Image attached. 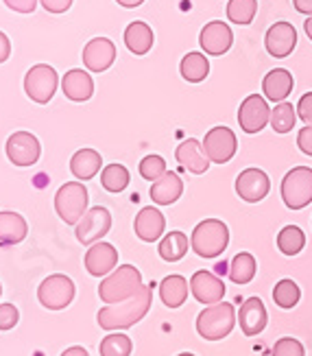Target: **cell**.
Returning <instances> with one entry per match:
<instances>
[{"mask_svg": "<svg viewBox=\"0 0 312 356\" xmlns=\"http://www.w3.org/2000/svg\"><path fill=\"white\" fill-rule=\"evenodd\" d=\"M151 304H153V284L142 286L133 298L124 300L120 304H112V306L101 308L99 315H97V321L103 330H109V332L131 328L133 323H138L149 313Z\"/></svg>", "mask_w": 312, "mask_h": 356, "instance_id": "6da1fadb", "label": "cell"}, {"mask_svg": "<svg viewBox=\"0 0 312 356\" xmlns=\"http://www.w3.org/2000/svg\"><path fill=\"white\" fill-rule=\"evenodd\" d=\"M142 273H140L133 265H120L114 269L99 286V298L107 304H120L124 300L133 298L136 293L142 289Z\"/></svg>", "mask_w": 312, "mask_h": 356, "instance_id": "7a4b0ae2", "label": "cell"}, {"mask_svg": "<svg viewBox=\"0 0 312 356\" xmlns=\"http://www.w3.org/2000/svg\"><path fill=\"white\" fill-rule=\"evenodd\" d=\"M236 326V311L229 302L206 306L197 317V332L206 341H221Z\"/></svg>", "mask_w": 312, "mask_h": 356, "instance_id": "3957f363", "label": "cell"}, {"mask_svg": "<svg viewBox=\"0 0 312 356\" xmlns=\"http://www.w3.org/2000/svg\"><path fill=\"white\" fill-rule=\"evenodd\" d=\"M229 245V229L223 221L206 219L201 221L190 236L192 252L201 258H216L221 256Z\"/></svg>", "mask_w": 312, "mask_h": 356, "instance_id": "277c9868", "label": "cell"}, {"mask_svg": "<svg viewBox=\"0 0 312 356\" xmlns=\"http://www.w3.org/2000/svg\"><path fill=\"white\" fill-rule=\"evenodd\" d=\"M55 210L66 225H76L88 212V188L81 181L64 184L55 195Z\"/></svg>", "mask_w": 312, "mask_h": 356, "instance_id": "5b68a950", "label": "cell"}, {"mask_svg": "<svg viewBox=\"0 0 312 356\" xmlns=\"http://www.w3.org/2000/svg\"><path fill=\"white\" fill-rule=\"evenodd\" d=\"M282 199L286 208L302 210L312 201V168L295 166L282 179Z\"/></svg>", "mask_w": 312, "mask_h": 356, "instance_id": "8992f818", "label": "cell"}, {"mask_svg": "<svg viewBox=\"0 0 312 356\" xmlns=\"http://www.w3.org/2000/svg\"><path fill=\"white\" fill-rule=\"evenodd\" d=\"M57 86H59V76H57V70L49 64H38L33 66L26 76H24V92L26 97L38 103V105H46L57 92Z\"/></svg>", "mask_w": 312, "mask_h": 356, "instance_id": "52a82bcc", "label": "cell"}, {"mask_svg": "<svg viewBox=\"0 0 312 356\" xmlns=\"http://www.w3.org/2000/svg\"><path fill=\"white\" fill-rule=\"evenodd\" d=\"M38 300L49 311H61L74 300V282L64 273L49 275L38 289Z\"/></svg>", "mask_w": 312, "mask_h": 356, "instance_id": "ba28073f", "label": "cell"}, {"mask_svg": "<svg viewBox=\"0 0 312 356\" xmlns=\"http://www.w3.org/2000/svg\"><path fill=\"white\" fill-rule=\"evenodd\" d=\"M109 229H112V214L103 206H95V208H88V212L81 216V221L74 225V234L79 243L95 245Z\"/></svg>", "mask_w": 312, "mask_h": 356, "instance_id": "9c48e42d", "label": "cell"}, {"mask_svg": "<svg viewBox=\"0 0 312 356\" xmlns=\"http://www.w3.org/2000/svg\"><path fill=\"white\" fill-rule=\"evenodd\" d=\"M204 151L214 164H225L236 156L238 140L229 127H212L204 138Z\"/></svg>", "mask_w": 312, "mask_h": 356, "instance_id": "30bf717a", "label": "cell"}, {"mask_svg": "<svg viewBox=\"0 0 312 356\" xmlns=\"http://www.w3.org/2000/svg\"><path fill=\"white\" fill-rule=\"evenodd\" d=\"M5 151L11 164L24 168V166H33L40 160L42 147H40V140L31 131H15L9 136Z\"/></svg>", "mask_w": 312, "mask_h": 356, "instance_id": "8fae6325", "label": "cell"}, {"mask_svg": "<svg viewBox=\"0 0 312 356\" xmlns=\"http://www.w3.org/2000/svg\"><path fill=\"white\" fill-rule=\"evenodd\" d=\"M271 120V107L267 103V99L260 97V95H249L243 103H240V110H238V122H240V129L245 134H258L264 127L269 125Z\"/></svg>", "mask_w": 312, "mask_h": 356, "instance_id": "7c38bea8", "label": "cell"}, {"mask_svg": "<svg viewBox=\"0 0 312 356\" xmlns=\"http://www.w3.org/2000/svg\"><path fill=\"white\" fill-rule=\"evenodd\" d=\"M271 191V179L269 175L260 171V168H245V171L236 177V193L247 204H258Z\"/></svg>", "mask_w": 312, "mask_h": 356, "instance_id": "4fadbf2b", "label": "cell"}, {"mask_svg": "<svg viewBox=\"0 0 312 356\" xmlns=\"http://www.w3.org/2000/svg\"><path fill=\"white\" fill-rule=\"evenodd\" d=\"M83 66L92 72H105L112 68L116 59V46L107 38H95L83 46Z\"/></svg>", "mask_w": 312, "mask_h": 356, "instance_id": "5bb4252c", "label": "cell"}, {"mask_svg": "<svg viewBox=\"0 0 312 356\" xmlns=\"http://www.w3.org/2000/svg\"><path fill=\"white\" fill-rule=\"evenodd\" d=\"M199 44H201V49H204L206 55L221 57V55H225L231 49L233 33H231V29L225 22L212 20V22H208L204 29H201Z\"/></svg>", "mask_w": 312, "mask_h": 356, "instance_id": "9a60e30c", "label": "cell"}, {"mask_svg": "<svg viewBox=\"0 0 312 356\" xmlns=\"http://www.w3.org/2000/svg\"><path fill=\"white\" fill-rule=\"evenodd\" d=\"M85 262V269L90 275H95V277H103V275H109L116 265H118V252H116V247L112 243H95V245H90V250L83 258Z\"/></svg>", "mask_w": 312, "mask_h": 356, "instance_id": "2e32d148", "label": "cell"}, {"mask_svg": "<svg viewBox=\"0 0 312 356\" xmlns=\"http://www.w3.org/2000/svg\"><path fill=\"white\" fill-rule=\"evenodd\" d=\"M190 293L195 296L197 302L206 304V306H212V304L223 302V298H225V284H223V280H218V277L212 271L204 269V271H197L190 277Z\"/></svg>", "mask_w": 312, "mask_h": 356, "instance_id": "e0dca14e", "label": "cell"}, {"mask_svg": "<svg viewBox=\"0 0 312 356\" xmlns=\"http://www.w3.org/2000/svg\"><path fill=\"white\" fill-rule=\"evenodd\" d=\"M264 46H267V53L277 59L288 57L295 46H297V31H295V26L288 22H275L267 31Z\"/></svg>", "mask_w": 312, "mask_h": 356, "instance_id": "ac0fdd59", "label": "cell"}, {"mask_svg": "<svg viewBox=\"0 0 312 356\" xmlns=\"http://www.w3.org/2000/svg\"><path fill=\"white\" fill-rule=\"evenodd\" d=\"M133 229H136V236L145 243H155L160 241L164 229H166V219L164 214L153 208V206H147L142 208L138 214H136V221H133Z\"/></svg>", "mask_w": 312, "mask_h": 356, "instance_id": "d6986e66", "label": "cell"}, {"mask_svg": "<svg viewBox=\"0 0 312 356\" xmlns=\"http://www.w3.org/2000/svg\"><path fill=\"white\" fill-rule=\"evenodd\" d=\"M175 158L181 164V168H186V171L192 175H204L210 168V158L206 156L204 145L195 140V138H188V140H183L177 147Z\"/></svg>", "mask_w": 312, "mask_h": 356, "instance_id": "ffe728a7", "label": "cell"}, {"mask_svg": "<svg viewBox=\"0 0 312 356\" xmlns=\"http://www.w3.org/2000/svg\"><path fill=\"white\" fill-rule=\"evenodd\" d=\"M267 308H264L260 298H249L243 306H240V313H238V323H240V330L247 337H256L260 334L264 328H267Z\"/></svg>", "mask_w": 312, "mask_h": 356, "instance_id": "44dd1931", "label": "cell"}, {"mask_svg": "<svg viewBox=\"0 0 312 356\" xmlns=\"http://www.w3.org/2000/svg\"><path fill=\"white\" fill-rule=\"evenodd\" d=\"M61 92L66 95V99L74 103H83L90 101L95 95V81L88 74V70H68L61 79Z\"/></svg>", "mask_w": 312, "mask_h": 356, "instance_id": "7402d4cb", "label": "cell"}, {"mask_svg": "<svg viewBox=\"0 0 312 356\" xmlns=\"http://www.w3.org/2000/svg\"><path fill=\"white\" fill-rule=\"evenodd\" d=\"M181 193H183V181L173 171H166L160 179H155L151 184V191H149L153 204H158V206L175 204V201L181 197Z\"/></svg>", "mask_w": 312, "mask_h": 356, "instance_id": "603a6c76", "label": "cell"}, {"mask_svg": "<svg viewBox=\"0 0 312 356\" xmlns=\"http://www.w3.org/2000/svg\"><path fill=\"white\" fill-rule=\"evenodd\" d=\"M293 74L284 68H275L271 70L262 81V92H264V99H269L273 103H282L288 99V95L293 92Z\"/></svg>", "mask_w": 312, "mask_h": 356, "instance_id": "cb8c5ba5", "label": "cell"}, {"mask_svg": "<svg viewBox=\"0 0 312 356\" xmlns=\"http://www.w3.org/2000/svg\"><path fill=\"white\" fill-rule=\"evenodd\" d=\"M101 166H103V158L95 149H79L70 160V171L79 181H88L95 175H99Z\"/></svg>", "mask_w": 312, "mask_h": 356, "instance_id": "d4e9b609", "label": "cell"}, {"mask_svg": "<svg viewBox=\"0 0 312 356\" xmlns=\"http://www.w3.org/2000/svg\"><path fill=\"white\" fill-rule=\"evenodd\" d=\"M188 280L183 275L173 273V275H166L164 280L160 282V300L164 302V306L168 308H179L183 306V302L188 300Z\"/></svg>", "mask_w": 312, "mask_h": 356, "instance_id": "484cf974", "label": "cell"}, {"mask_svg": "<svg viewBox=\"0 0 312 356\" xmlns=\"http://www.w3.org/2000/svg\"><path fill=\"white\" fill-rule=\"evenodd\" d=\"M153 42H155L153 29L142 20H136L124 29V46L133 55H147L153 49Z\"/></svg>", "mask_w": 312, "mask_h": 356, "instance_id": "4316f807", "label": "cell"}, {"mask_svg": "<svg viewBox=\"0 0 312 356\" xmlns=\"http://www.w3.org/2000/svg\"><path fill=\"white\" fill-rule=\"evenodd\" d=\"M28 225L24 221V216L18 212H0V243L5 245H18L26 238Z\"/></svg>", "mask_w": 312, "mask_h": 356, "instance_id": "83f0119b", "label": "cell"}, {"mask_svg": "<svg viewBox=\"0 0 312 356\" xmlns=\"http://www.w3.org/2000/svg\"><path fill=\"white\" fill-rule=\"evenodd\" d=\"M179 72L188 83H201L210 74V61L204 53H188L181 59Z\"/></svg>", "mask_w": 312, "mask_h": 356, "instance_id": "f1b7e54d", "label": "cell"}, {"mask_svg": "<svg viewBox=\"0 0 312 356\" xmlns=\"http://www.w3.org/2000/svg\"><path fill=\"white\" fill-rule=\"evenodd\" d=\"M188 236L183 234V232H170V234H166L160 245H158V254L162 256V260L166 262H177L181 260L186 254H188Z\"/></svg>", "mask_w": 312, "mask_h": 356, "instance_id": "f546056e", "label": "cell"}, {"mask_svg": "<svg viewBox=\"0 0 312 356\" xmlns=\"http://www.w3.org/2000/svg\"><path fill=\"white\" fill-rule=\"evenodd\" d=\"M258 265H256V258L247 252H240L233 256L231 265H229V277L233 284H249L256 277Z\"/></svg>", "mask_w": 312, "mask_h": 356, "instance_id": "4dcf8cb0", "label": "cell"}, {"mask_svg": "<svg viewBox=\"0 0 312 356\" xmlns=\"http://www.w3.org/2000/svg\"><path fill=\"white\" fill-rule=\"evenodd\" d=\"M131 175L127 171V166L122 164H109L101 171V186L107 193H122L129 186Z\"/></svg>", "mask_w": 312, "mask_h": 356, "instance_id": "1f68e13d", "label": "cell"}, {"mask_svg": "<svg viewBox=\"0 0 312 356\" xmlns=\"http://www.w3.org/2000/svg\"><path fill=\"white\" fill-rule=\"evenodd\" d=\"M277 247L284 256H297L306 247V234L297 225H286L277 234Z\"/></svg>", "mask_w": 312, "mask_h": 356, "instance_id": "d6a6232c", "label": "cell"}, {"mask_svg": "<svg viewBox=\"0 0 312 356\" xmlns=\"http://www.w3.org/2000/svg\"><path fill=\"white\" fill-rule=\"evenodd\" d=\"M295 122H297V110L293 107V103H277L275 110H271V120L269 125L273 127L275 134H288L293 131Z\"/></svg>", "mask_w": 312, "mask_h": 356, "instance_id": "836d02e7", "label": "cell"}, {"mask_svg": "<svg viewBox=\"0 0 312 356\" xmlns=\"http://www.w3.org/2000/svg\"><path fill=\"white\" fill-rule=\"evenodd\" d=\"M258 13V0H229L227 18L233 24H252Z\"/></svg>", "mask_w": 312, "mask_h": 356, "instance_id": "e575fe53", "label": "cell"}, {"mask_svg": "<svg viewBox=\"0 0 312 356\" xmlns=\"http://www.w3.org/2000/svg\"><path fill=\"white\" fill-rule=\"evenodd\" d=\"M131 350H133L131 339L127 334H118V332L107 334L99 346L101 356H129Z\"/></svg>", "mask_w": 312, "mask_h": 356, "instance_id": "d590c367", "label": "cell"}, {"mask_svg": "<svg viewBox=\"0 0 312 356\" xmlns=\"http://www.w3.org/2000/svg\"><path fill=\"white\" fill-rule=\"evenodd\" d=\"M302 298V291L299 286L295 284L293 280H279L273 289V302L279 306V308H293L297 306Z\"/></svg>", "mask_w": 312, "mask_h": 356, "instance_id": "8d00e7d4", "label": "cell"}, {"mask_svg": "<svg viewBox=\"0 0 312 356\" xmlns=\"http://www.w3.org/2000/svg\"><path fill=\"white\" fill-rule=\"evenodd\" d=\"M164 173H166V160L162 156H147L140 162V175L149 181L160 179Z\"/></svg>", "mask_w": 312, "mask_h": 356, "instance_id": "74e56055", "label": "cell"}, {"mask_svg": "<svg viewBox=\"0 0 312 356\" xmlns=\"http://www.w3.org/2000/svg\"><path fill=\"white\" fill-rule=\"evenodd\" d=\"M271 356H306V350L302 346V341L293 337H282L279 341H275Z\"/></svg>", "mask_w": 312, "mask_h": 356, "instance_id": "f35d334b", "label": "cell"}, {"mask_svg": "<svg viewBox=\"0 0 312 356\" xmlns=\"http://www.w3.org/2000/svg\"><path fill=\"white\" fill-rule=\"evenodd\" d=\"M20 313L13 304H0V330H11L18 326Z\"/></svg>", "mask_w": 312, "mask_h": 356, "instance_id": "ab89813d", "label": "cell"}, {"mask_svg": "<svg viewBox=\"0 0 312 356\" xmlns=\"http://www.w3.org/2000/svg\"><path fill=\"white\" fill-rule=\"evenodd\" d=\"M297 116L302 122H308V125H312V92H308V95H304L297 103Z\"/></svg>", "mask_w": 312, "mask_h": 356, "instance_id": "60d3db41", "label": "cell"}, {"mask_svg": "<svg viewBox=\"0 0 312 356\" xmlns=\"http://www.w3.org/2000/svg\"><path fill=\"white\" fill-rule=\"evenodd\" d=\"M38 3L40 0H5V5L11 11H18V13H33Z\"/></svg>", "mask_w": 312, "mask_h": 356, "instance_id": "b9f144b4", "label": "cell"}, {"mask_svg": "<svg viewBox=\"0 0 312 356\" xmlns=\"http://www.w3.org/2000/svg\"><path fill=\"white\" fill-rule=\"evenodd\" d=\"M297 147L302 149V153L312 158V125H306L299 134H297Z\"/></svg>", "mask_w": 312, "mask_h": 356, "instance_id": "7bdbcfd3", "label": "cell"}, {"mask_svg": "<svg viewBox=\"0 0 312 356\" xmlns=\"http://www.w3.org/2000/svg\"><path fill=\"white\" fill-rule=\"evenodd\" d=\"M49 13H66L72 7V0H40Z\"/></svg>", "mask_w": 312, "mask_h": 356, "instance_id": "ee69618b", "label": "cell"}, {"mask_svg": "<svg viewBox=\"0 0 312 356\" xmlns=\"http://www.w3.org/2000/svg\"><path fill=\"white\" fill-rule=\"evenodd\" d=\"M9 55H11V42H9V38L3 33V31H0V64L7 61Z\"/></svg>", "mask_w": 312, "mask_h": 356, "instance_id": "f6af8a7d", "label": "cell"}, {"mask_svg": "<svg viewBox=\"0 0 312 356\" xmlns=\"http://www.w3.org/2000/svg\"><path fill=\"white\" fill-rule=\"evenodd\" d=\"M295 9L304 15H312V0H293Z\"/></svg>", "mask_w": 312, "mask_h": 356, "instance_id": "bcb514c9", "label": "cell"}, {"mask_svg": "<svg viewBox=\"0 0 312 356\" xmlns=\"http://www.w3.org/2000/svg\"><path fill=\"white\" fill-rule=\"evenodd\" d=\"M61 356H90V354H88V350H83L79 346H72L66 352H61Z\"/></svg>", "mask_w": 312, "mask_h": 356, "instance_id": "7dc6e473", "label": "cell"}, {"mask_svg": "<svg viewBox=\"0 0 312 356\" xmlns=\"http://www.w3.org/2000/svg\"><path fill=\"white\" fill-rule=\"evenodd\" d=\"M116 3L120 5V7H127V9H136V7H140L145 3V0H116Z\"/></svg>", "mask_w": 312, "mask_h": 356, "instance_id": "c3c4849f", "label": "cell"}, {"mask_svg": "<svg viewBox=\"0 0 312 356\" xmlns=\"http://www.w3.org/2000/svg\"><path fill=\"white\" fill-rule=\"evenodd\" d=\"M304 31H306L308 40L312 42V15H308V18H306V22H304Z\"/></svg>", "mask_w": 312, "mask_h": 356, "instance_id": "681fc988", "label": "cell"}, {"mask_svg": "<svg viewBox=\"0 0 312 356\" xmlns=\"http://www.w3.org/2000/svg\"><path fill=\"white\" fill-rule=\"evenodd\" d=\"M177 356H195V354H190V352H181V354H177Z\"/></svg>", "mask_w": 312, "mask_h": 356, "instance_id": "f907efd6", "label": "cell"}, {"mask_svg": "<svg viewBox=\"0 0 312 356\" xmlns=\"http://www.w3.org/2000/svg\"><path fill=\"white\" fill-rule=\"evenodd\" d=\"M0 296H3V286H0Z\"/></svg>", "mask_w": 312, "mask_h": 356, "instance_id": "816d5d0a", "label": "cell"}]
</instances>
